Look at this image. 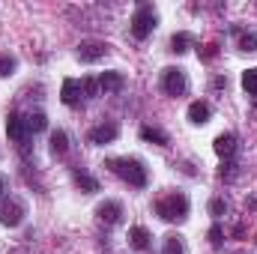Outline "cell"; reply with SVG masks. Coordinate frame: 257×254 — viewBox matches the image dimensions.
Segmentation results:
<instances>
[{
  "label": "cell",
  "mask_w": 257,
  "mask_h": 254,
  "mask_svg": "<svg viewBox=\"0 0 257 254\" xmlns=\"http://www.w3.org/2000/svg\"><path fill=\"white\" fill-rule=\"evenodd\" d=\"M108 168L120 180H126L128 186H135V189H144L147 186V168H144L141 159H108Z\"/></svg>",
  "instance_id": "cell-1"
},
{
  "label": "cell",
  "mask_w": 257,
  "mask_h": 254,
  "mask_svg": "<svg viewBox=\"0 0 257 254\" xmlns=\"http://www.w3.org/2000/svg\"><path fill=\"white\" fill-rule=\"evenodd\" d=\"M156 212H159L165 221H186V218H189V197H186L183 191L165 194V197L156 203Z\"/></svg>",
  "instance_id": "cell-2"
},
{
  "label": "cell",
  "mask_w": 257,
  "mask_h": 254,
  "mask_svg": "<svg viewBox=\"0 0 257 254\" xmlns=\"http://www.w3.org/2000/svg\"><path fill=\"white\" fill-rule=\"evenodd\" d=\"M159 24V15H156V6L153 3H141L132 15V36L135 39H147Z\"/></svg>",
  "instance_id": "cell-3"
},
{
  "label": "cell",
  "mask_w": 257,
  "mask_h": 254,
  "mask_svg": "<svg viewBox=\"0 0 257 254\" xmlns=\"http://www.w3.org/2000/svg\"><path fill=\"white\" fill-rule=\"evenodd\" d=\"M24 215H27V206H24L21 197H3V200H0V224L18 227V224L24 221Z\"/></svg>",
  "instance_id": "cell-4"
},
{
  "label": "cell",
  "mask_w": 257,
  "mask_h": 254,
  "mask_svg": "<svg viewBox=\"0 0 257 254\" xmlns=\"http://www.w3.org/2000/svg\"><path fill=\"white\" fill-rule=\"evenodd\" d=\"M162 90L168 93V96H183L186 90H189V78H186V72L183 69H165L162 72Z\"/></svg>",
  "instance_id": "cell-5"
},
{
  "label": "cell",
  "mask_w": 257,
  "mask_h": 254,
  "mask_svg": "<svg viewBox=\"0 0 257 254\" xmlns=\"http://www.w3.org/2000/svg\"><path fill=\"white\" fill-rule=\"evenodd\" d=\"M108 42H102V39H84L81 45H78V60L81 63H99L105 54H108Z\"/></svg>",
  "instance_id": "cell-6"
},
{
  "label": "cell",
  "mask_w": 257,
  "mask_h": 254,
  "mask_svg": "<svg viewBox=\"0 0 257 254\" xmlns=\"http://www.w3.org/2000/svg\"><path fill=\"white\" fill-rule=\"evenodd\" d=\"M6 135H9L21 150H24V144H27V135H30V132H27V123H24V117H21V114H15V111H12V114L6 117Z\"/></svg>",
  "instance_id": "cell-7"
},
{
  "label": "cell",
  "mask_w": 257,
  "mask_h": 254,
  "mask_svg": "<svg viewBox=\"0 0 257 254\" xmlns=\"http://www.w3.org/2000/svg\"><path fill=\"white\" fill-rule=\"evenodd\" d=\"M96 218H99L102 224H117V221L123 218V203H120V200H102V203L96 206Z\"/></svg>",
  "instance_id": "cell-8"
},
{
  "label": "cell",
  "mask_w": 257,
  "mask_h": 254,
  "mask_svg": "<svg viewBox=\"0 0 257 254\" xmlns=\"http://www.w3.org/2000/svg\"><path fill=\"white\" fill-rule=\"evenodd\" d=\"M236 147H239V141H236L233 132H221V135L215 138V144H212V150H215L224 162H230V159L236 156Z\"/></svg>",
  "instance_id": "cell-9"
},
{
  "label": "cell",
  "mask_w": 257,
  "mask_h": 254,
  "mask_svg": "<svg viewBox=\"0 0 257 254\" xmlns=\"http://www.w3.org/2000/svg\"><path fill=\"white\" fill-rule=\"evenodd\" d=\"M117 135H120L117 123H102V126L90 129V144H96V147H105V144L117 141Z\"/></svg>",
  "instance_id": "cell-10"
},
{
  "label": "cell",
  "mask_w": 257,
  "mask_h": 254,
  "mask_svg": "<svg viewBox=\"0 0 257 254\" xmlns=\"http://www.w3.org/2000/svg\"><path fill=\"white\" fill-rule=\"evenodd\" d=\"M123 84H126V78H123V72H117V69L99 75V90H102V93H120Z\"/></svg>",
  "instance_id": "cell-11"
},
{
  "label": "cell",
  "mask_w": 257,
  "mask_h": 254,
  "mask_svg": "<svg viewBox=\"0 0 257 254\" xmlns=\"http://www.w3.org/2000/svg\"><path fill=\"white\" fill-rule=\"evenodd\" d=\"M150 230L144 227V224H135V227H128V242H132V248H138V251H147L150 248Z\"/></svg>",
  "instance_id": "cell-12"
},
{
  "label": "cell",
  "mask_w": 257,
  "mask_h": 254,
  "mask_svg": "<svg viewBox=\"0 0 257 254\" xmlns=\"http://www.w3.org/2000/svg\"><path fill=\"white\" fill-rule=\"evenodd\" d=\"M81 81H75V78H66L63 81V90H60V99H63V105H78L81 102Z\"/></svg>",
  "instance_id": "cell-13"
},
{
  "label": "cell",
  "mask_w": 257,
  "mask_h": 254,
  "mask_svg": "<svg viewBox=\"0 0 257 254\" xmlns=\"http://www.w3.org/2000/svg\"><path fill=\"white\" fill-rule=\"evenodd\" d=\"M209 114H212V108H209L206 102H192V105H189V120H192L194 126L209 123Z\"/></svg>",
  "instance_id": "cell-14"
},
{
  "label": "cell",
  "mask_w": 257,
  "mask_h": 254,
  "mask_svg": "<svg viewBox=\"0 0 257 254\" xmlns=\"http://www.w3.org/2000/svg\"><path fill=\"white\" fill-rule=\"evenodd\" d=\"M192 42H194L192 33H186V30H183V33H174V36H171V51H174V54H186V51L192 48Z\"/></svg>",
  "instance_id": "cell-15"
},
{
  "label": "cell",
  "mask_w": 257,
  "mask_h": 254,
  "mask_svg": "<svg viewBox=\"0 0 257 254\" xmlns=\"http://www.w3.org/2000/svg\"><path fill=\"white\" fill-rule=\"evenodd\" d=\"M141 138L150 141V144H159V147H168V135L159 126H141Z\"/></svg>",
  "instance_id": "cell-16"
},
{
  "label": "cell",
  "mask_w": 257,
  "mask_h": 254,
  "mask_svg": "<svg viewBox=\"0 0 257 254\" xmlns=\"http://www.w3.org/2000/svg\"><path fill=\"white\" fill-rule=\"evenodd\" d=\"M66 150H69V135H66L63 129L51 132V153H54V156H63Z\"/></svg>",
  "instance_id": "cell-17"
},
{
  "label": "cell",
  "mask_w": 257,
  "mask_h": 254,
  "mask_svg": "<svg viewBox=\"0 0 257 254\" xmlns=\"http://www.w3.org/2000/svg\"><path fill=\"white\" fill-rule=\"evenodd\" d=\"M75 186L81 191H87V194H93V191H99V183L90 177V174H84V171H75Z\"/></svg>",
  "instance_id": "cell-18"
},
{
  "label": "cell",
  "mask_w": 257,
  "mask_h": 254,
  "mask_svg": "<svg viewBox=\"0 0 257 254\" xmlns=\"http://www.w3.org/2000/svg\"><path fill=\"white\" fill-rule=\"evenodd\" d=\"M236 36H239V51H245V54H254V51H257V33L236 30Z\"/></svg>",
  "instance_id": "cell-19"
},
{
  "label": "cell",
  "mask_w": 257,
  "mask_h": 254,
  "mask_svg": "<svg viewBox=\"0 0 257 254\" xmlns=\"http://www.w3.org/2000/svg\"><path fill=\"white\" fill-rule=\"evenodd\" d=\"M162 254H186V242H183V236H177V233L165 236V248H162Z\"/></svg>",
  "instance_id": "cell-20"
},
{
  "label": "cell",
  "mask_w": 257,
  "mask_h": 254,
  "mask_svg": "<svg viewBox=\"0 0 257 254\" xmlns=\"http://www.w3.org/2000/svg\"><path fill=\"white\" fill-rule=\"evenodd\" d=\"M24 123H27V132H33V135H36V132H42V129L48 126V117H45L42 111H33L30 117H24Z\"/></svg>",
  "instance_id": "cell-21"
},
{
  "label": "cell",
  "mask_w": 257,
  "mask_h": 254,
  "mask_svg": "<svg viewBox=\"0 0 257 254\" xmlns=\"http://www.w3.org/2000/svg\"><path fill=\"white\" fill-rule=\"evenodd\" d=\"M242 90H245L248 96H257V66H251V69L242 72Z\"/></svg>",
  "instance_id": "cell-22"
},
{
  "label": "cell",
  "mask_w": 257,
  "mask_h": 254,
  "mask_svg": "<svg viewBox=\"0 0 257 254\" xmlns=\"http://www.w3.org/2000/svg\"><path fill=\"white\" fill-rule=\"evenodd\" d=\"M15 69H18V60H15V57H9V54H0V78H9V75H15Z\"/></svg>",
  "instance_id": "cell-23"
},
{
  "label": "cell",
  "mask_w": 257,
  "mask_h": 254,
  "mask_svg": "<svg viewBox=\"0 0 257 254\" xmlns=\"http://www.w3.org/2000/svg\"><path fill=\"white\" fill-rule=\"evenodd\" d=\"M224 212H227V200H224V197H212V200H209V215H212V218H221Z\"/></svg>",
  "instance_id": "cell-24"
},
{
  "label": "cell",
  "mask_w": 257,
  "mask_h": 254,
  "mask_svg": "<svg viewBox=\"0 0 257 254\" xmlns=\"http://www.w3.org/2000/svg\"><path fill=\"white\" fill-rule=\"evenodd\" d=\"M81 90H84V96H99V78H84Z\"/></svg>",
  "instance_id": "cell-25"
},
{
  "label": "cell",
  "mask_w": 257,
  "mask_h": 254,
  "mask_svg": "<svg viewBox=\"0 0 257 254\" xmlns=\"http://www.w3.org/2000/svg\"><path fill=\"white\" fill-rule=\"evenodd\" d=\"M236 174H239V165H236V162H233V159H230V162H224V165H221V180H233V177H236Z\"/></svg>",
  "instance_id": "cell-26"
},
{
  "label": "cell",
  "mask_w": 257,
  "mask_h": 254,
  "mask_svg": "<svg viewBox=\"0 0 257 254\" xmlns=\"http://www.w3.org/2000/svg\"><path fill=\"white\" fill-rule=\"evenodd\" d=\"M221 239H224V230H221V224H212V227H209V242L218 248V245H221Z\"/></svg>",
  "instance_id": "cell-27"
},
{
  "label": "cell",
  "mask_w": 257,
  "mask_h": 254,
  "mask_svg": "<svg viewBox=\"0 0 257 254\" xmlns=\"http://www.w3.org/2000/svg\"><path fill=\"white\" fill-rule=\"evenodd\" d=\"M197 54H200L203 60H212V57H215V45H203V51H197Z\"/></svg>",
  "instance_id": "cell-28"
},
{
  "label": "cell",
  "mask_w": 257,
  "mask_h": 254,
  "mask_svg": "<svg viewBox=\"0 0 257 254\" xmlns=\"http://www.w3.org/2000/svg\"><path fill=\"white\" fill-rule=\"evenodd\" d=\"M6 191H9V180H6V177L0 174V200L6 197Z\"/></svg>",
  "instance_id": "cell-29"
},
{
  "label": "cell",
  "mask_w": 257,
  "mask_h": 254,
  "mask_svg": "<svg viewBox=\"0 0 257 254\" xmlns=\"http://www.w3.org/2000/svg\"><path fill=\"white\" fill-rule=\"evenodd\" d=\"M233 254H245V251H233Z\"/></svg>",
  "instance_id": "cell-30"
},
{
  "label": "cell",
  "mask_w": 257,
  "mask_h": 254,
  "mask_svg": "<svg viewBox=\"0 0 257 254\" xmlns=\"http://www.w3.org/2000/svg\"><path fill=\"white\" fill-rule=\"evenodd\" d=\"M15 254H21V251H15Z\"/></svg>",
  "instance_id": "cell-31"
}]
</instances>
